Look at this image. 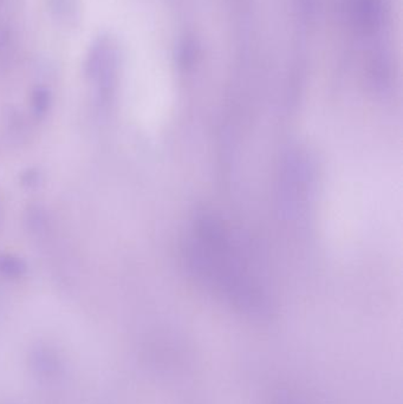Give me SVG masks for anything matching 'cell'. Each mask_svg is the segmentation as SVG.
Instances as JSON below:
<instances>
[{
  "label": "cell",
  "mask_w": 403,
  "mask_h": 404,
  "mask_svg": "<svg viewBox=\"0 0 403 404\" xmlns=\"http://www.w3.org/2000/svg\"><path fill=\"white\" fill-rule=\"evenodd\" d=\"M119 65V50L108 36L99 37L86 56V73L102 94L110 91Z\"/></svg>",
  "instance_id": "cell-1"
},
{
  "label": "cell",
  "mask_w": 403,
  "mask_h": 404,
  "mask_svg": "<svg viewBox=\"0 0 403 404\" xmlns=\"http://www.w3.org/2000/svg\"><path fill=\"white\" fill-rule=\"evenodd\" d=\"M25 268L21 259L14 258L10 254H0V275L8 278H18L22 277Z\"/></svg>",
  "instance_id": "cell-2"
},
{
  "label": "cell",
  "mask_w": 403,
  "mask_h": 404,
  "mask_svg": "<svg viewBox=\"0 0 403 404\" xmlns=\"http://www.w3.org/2000/svg\"><path fill=\"white\" fill-rule=\"evenodd\" d=\"M31 102H32V109L36 115L42 116L44 114H47V109L51 104V94L45 86H37L35 90L32 91Z\"/></svg>",
  "instance_id": "cell-3"
}]
</instances>
